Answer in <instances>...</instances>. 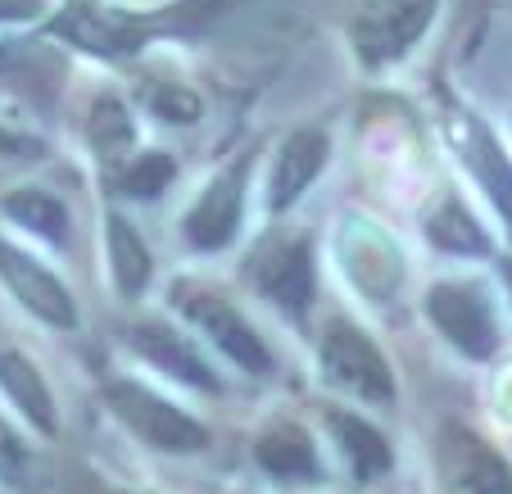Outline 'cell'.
<instances>
[{"label": "cell", "instance_id": "28", "mask_svg": "<svg viewBox=\"0 0 512 494\" xmlns=\"http://www.w3.org/2000/svg\"><path fill=\"white\" fill-rule=\"evenodd\" d=\"M114 494H141V490H114Z\"/></svg>", "mask_w": 512, "mask_h": 494}, {"label": "cell", "instance_id": "21", "mask_svg": "<svg viewBox=\"0 0 512 494\" xmlns=\"http://www.w3.org/2000/svg\"><path fill=\"white\" fill-rule=\"evenodd\" d=\"M0 209H5L10 223H19L37 241H50V245L68 241V204L55 191H46V186H19V191H10L0 200Z\"/></svg>", "mask_w": 512, "mask_h": 494}, {"label": "cell", "instance_id": "7", "mask_svg": "<svg viewBox=\"0 0 512 494\" xmlns=\"http://www.w3.org/2000/svg\"><path fill=\"white\" fill-rule=\"evenodd\" d=\"M422 313L463 359H490L499 349V313L494 295L476 277H445L431 281L422 295Z\"/></svg>", "mask_w": 512, "mask_h": 494}, {"label": "cell", "instance_id": "11", "mask_svg": "<svg viewBox=\"0 0 512 494\" xmlns=\"http://www.w3.org/2000/svg\"><path fill=\"white\" fill-rule=\"evenodd\" d=\"M445 127H449V146H454L458 164L476 177L485 200L494 204V214L512 227V159L503 150V141L494 136V127L476 109H463V105L449 109Z\"/></svg>", "mask_w": 512, "mask_h": 494}, {"label": "cell", "instance_id": "15", "mask_svg": "<svg viewBox=\"0 0 512 494\" xmlns=\"http://www.w3.org/2000/svg\"><path fill=\"white\" fill-rule=\"evenodd\" d=\"M254 463L277 481H322V458L313 436L300 422H286V417L268 422L254 436Z\"/></svg>", "mask_w": 512, "mask_h": 494}, {"label": "cell", "instance_id": "17", "mask_svg": "<svg viewBox=\"0 0 512 494\" xmlns=\"http://www.w3.org/2000/svg\"><path fill=\"white\" fill-rule=\"evenodd\" d=\"M0 390H5V399L28 417L41 436H55L59 431V408H55V395H50V381L41 377V368L28 354L0 349Z\"/></svg>", "mask_w": 512, "mask_h": 494}, {"label": "cell", "instance_id": "20", "mask_svg": "<svg viewBox=\"0 0 512 494\" xmlns=\"http://www.w3.org/2000/svg\"><path fill=\"white\" fill-rule=\"evenodd\" d=\"M426 241L440 254H454V259H490L494 254L490 232L476 223V214L458 195H445V200L431 209V218H426Z\"/></svg>", "mask_w": 512, "mask_h": 494}, {"label": "cell", "instance_id": "2", "mask_svg": "<svg viewBox=\"0 0 512 494\" xmlns=\"http://www.w3.org/2000/svg\"><path fill=\"white\" fill-rule=\"evenodd\" d=\"M241 281L263 304L290 318L295 327L309 322V309L318 300V263H313V236L304 227L272 223L250 245L241 263Z\"/></svg>", "mask_w": 512, "mask_h": 494}, {"label": "cell", "instance_id": "19", "mask_svg": "<svg viewBox=\"0 0 512 494\" xmlns=\"http://www.w3.org/2000/svg\"><path fill=\"white\" fill-rule=\"evenodd\" d=\"M327 427H331V436H336V449H340V458L349 463L354 481H377V476L390 472L395 454H390L386 436H381V431L372 427L363 413L327 408Z\"/></svg>", "mask_w": 512, "mask_h": 494}, {"label": "cell", "instance_id": "5", "mask_svg": "<svg viewBox=\"0 0 512 494\" xmlns=\"http://www.w3.org/2000/svg\"><path fill=\"white\" fill-rule=\"evenodd\" d=\"M318 372L331 390L358 399L372 408H390L399 395L390 359L381 354V345L358 327L345 313H331L318 331Z\"/></svg>", "mask_w": 512, "mask_h": 494}, {"label": "cell", "instance_id": "8", "mask_svg": "<svg viewBox=\"0 0 512 494\" xmlns=\"http://www.w3.org/2000/svg\"><path fill=\"white\" fill-rule=\"evenodd\" d=\"M250 168H254V150H245L241 159H232L227 168L209 177L200 186L186 214L177 218L182 223V241L191 245L195 254H218L241 236V223H245V200H250Z\"/></svg>", "mask_w": 512, "mask_h": 494}, {"label": "cell", "instance_id": "9", "mask_svg": "<svg viewBox=\"0 0 512 494\" xmlns=\"http://www.w3.org/2000/svg\"><path fill=\"white\" fill-rule=\"evenodd\" d=\"M123 340L136 359L159 368L168 381H182V386H191V390H223L213 359L200 349V340L186 336L177 322L159 318V313H145V318L127 322Z\"/></svg>", "mask_w": 512, "mask_h": 494}, {"label": "cell", "instance_id": "26", "mask_svg": "<svg viewBox=\"0 0 512 494\" xmlns=\"http://www.w3.org/2000/svg\"><path fill=\"white\" fill-rule=\"evenodd\" d=\"M28 150H32V141H28V136L0 123V155H28Z\"/></svg>", "mask_w": 512, "mask_h": 494}, {"label": "cell", "instance_id": "1", "mask_svg": "<svg viewBox=\"0 0 512 494\" xmlns=\"http://www.w3.org/2000/svg\"><path fill=\"white\" fill-rule=\"evenodd\" d=\"M254 0H164L150 10L105 5V0H68L50 19V32L91 50L100 59H132L150 41H195L241 14Z\"/></svg>", "mask_w": 512, "mask_h": 494}, {"label": "cell", "instance_id": "13", "mask_svg": "<svg viewBox=\"0 0 512 494\" xmlns=\"http://www.w3.org/2000/svg\"><path fill=\"white\" fill-rule=\"evenodd\" d=\"M440 485L445 494H512V467L485 436L449 422L440 431Z\"/></svg>", "mask_w": 512, "mask_h": 494}, {"label": "cell", "instance_id": "6", "mask_svg": "<svg viewBox=\"0 0 512 494\" xmlns=\"http://www.w3.org/2000/svg\"><path fill=\"white\" fill-rule=\"evenodd\" d=\"M105 408L132 431L141 445L164 449V454H200L209 445V427L182 404L164 399L136 377H109L105 381Z\"/></svg>", "mask_w": 512, "mask_h": 494}, {"label": "cell", "instance_id": "10", "mask_svg": "<svg viewBox=\"0 0 512 494\" xmlns=\"http://www.w3.org/2000/svg\"><path fill=\"white\" fill-rule=\"evenodd\" d=\"M336 263L349 277V286L358 295H368L372 304H386L404 286L408 272L404 250L381 227H372L368 218H345V227L336 232Z\"/></svg>", "mask_w": 512, "mask_h": 494}, {"label": "cell", "instance_id": "23", "mask_svg": "<svg viewBox=\"0 0 512 494\" xmlns=\"http://www.w3.org/2000/svg\"><path fill=\"white\" fill-rule=\"evenodd\" d=\"M136 91H141L145 114H155L159 123L186 127V123H200V114H204L200 91L182 78H145Z\"/></svg>", "mask_w": 512, "mask_h": 494}, {"label": "cell", "instance_id": "3", "mask_svg": "<svg viewBox=\"0 0 512 494\" xmlns=\"http://www.w3.org/2000/svg\"><path fill=\"white\" fill-rule=\"evenodd\" d=\"M168 304H173V313H182L186 327L200 331L232 368L250 372V377H268V372L277 368L268 340L254 331V322L245 318V309L227 291L209 286V281H195V277H177L173 291H168Z\"/></svg>", "mask_w": 512, "mask_h": 494}, {"label": "cell", "instance_id": "4", "mask_svg": "<svg viewBox=\"0 0 512 494\" xmlns=\"http://www.w3.org/2000/svg\"><path fill=\"white\" fill-rule=\"evenodd\" d=\"M435 14L440 0H354L345 14L349 55L363 73H386L422 46Z\"/></svg>", "mask_w": 512, "mask_h": 494}, {"label": "cell", "instance_id": "14", "mask_svg": "<svg viewBox=\"0 0 512 494\" xmlns=\"http://www.w3.org/2000/svg\"><path fill=\"white\" fill-rule=\"evenodd\" d=\"M0 281H5L14 300H19L32 318L46 322V327H59V331L78 327V300H73V291L64 286V277H59L55 268H46L37 254L5 241V236H0Z\"/></svg>", "mask_w": 512, "mask_h": 494}, {"label": "cell", "instance_id": "12", "mask_svg": "<svg viewBox=\"0 0 512 494\" xmlns=\"http://www.w3.org/2000/svg\"><path fill=\"white\" fill-rule=\"evenodd\" d=\"M327 159H331V132L327 127L322 123L290 127V132L277 141V150H272L268 182H263V204H268V214L272 218L290 214V209L309 195V186L318 182V173L327 168Z\"/></svg>", "mask_w": 512, "mask_h": 494}, {"label": "cell", "instance_id": "22", "mask_svg": "<svg viewBox=\"0 0 512 494\" xmlns=\"http://www.w3.org/2000/svg\"><path fill=\"white\" fill-rule=\"evenodd\" d=\"M173 177H177V159L168 155V150L145 146L109 177V186H114L118 195H127V200H159V195L173 186Z\"/></svg>", "mask_w": 512, "mask_h": 494}, {"label": "cell", "instance_id": "24", "mask_svg": "<svg viewBox=\"0 0 512 494\" xmlns=\"http://www.w3.org/2000/svg\"><path fill=\"white\" fill-rule=\"evenodd\" d=\"M23 467H28V449H23L19 431L0 417V481H23Z\"/></svg>", "mask_w": 512, "mask_h": 494}, {"label": "cell", "instance_id": "25", "mask_svg": "<svg viewBox=\"0 0 512 494\" xmlns=\"http://www.w3.org/2000/svg\"><path fill=\"white\" fill-rule=\"evenodd\" d=\"M46 10V0H0V23H28Z\"/></svg>", "mask_w": 512, "mask_h": 494}, {"label": "cell", "instance_id": "18", "mask_svg": "<svg viewBox=\"0 0 512 494\" xmlns=\"http://www.w3.org/2000/svg\"><path fill=\"white\" fill-rule=\"evenodd\" d=\"M87 141H91V155L105 164V182L136 155V150H141L136 118H132V109H127L123 96L100 91L96 105H91V118H87Z\"/></svg>", "mask_w": 512, "mask_h": 494}, {"label": "cell", "instance_id": "27", "mask_svg": "<svg viewBox=\"0 0 512 494\" xmlns=\"http://www.w3.org/2000/svg\"><path fill=\"white\" fill-rule=\"evenodd\" d=\"M499 277H503V286H508V300H512V254H508V259H499Z\"/></svg>", "mask_w": 512, "mask_h": 494}, {"label": "cell", "instance_id": "16", "mask_svg": "<svg viewBox=\"0 0 512 494\" xmlns=\"http://www.w3.org/2000/svg\"><path fill=\"white\" fill-rule=\"evenodd\" d=\"M105 263H109V281L123 300H141L155 281V254L145 245V236L132 227V218L109 209L105 214Z\"/></svg>", "mask_w": 512, "mask_h": 494}]
</instances>
